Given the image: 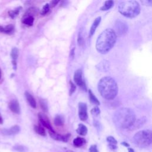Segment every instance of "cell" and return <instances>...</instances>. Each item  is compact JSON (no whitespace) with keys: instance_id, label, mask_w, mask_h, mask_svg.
I'll list each match as a JSON object with an SVG mask.
<instances>
[{"instance_id":"1","label":"cell","mask_w":152,"mask_h":152,"mask_svg":"<svg viewBox=\"0 0 152 152\" xmlns=\"http://www.w3.org/2000/svg\"><path fill=\"white\" fill-rule=\"evenodd\" d=\"M113 122L115 125L123 129L131 128L136 121L134 112L130 108L122 107L113 114Z\"/></svg>"},{"instance_id":"2","label":"cell","mask_w":152,"mask_h":152,"mask_svg":"<svg viewBox=\"0 0 152 152\" xmlns=\"http://www.w3.org/2000/svg\"><path fill=\"white\" fill-rule=\"evenodd\" d=\"M117 39V36L113 30L107 28L101 33L98 36L96 48L97 50L102 53H107L115 45Z\"/></svg>"},{"instance_id":"3","label":"cell","mask_w":152,"mask_h":152,"mask_svg":"<svg viewBox=\"0 0 152 152\" xmlns=\"http://www.w3.org/2000/svg\"><path fill=\"white\" fill-rule=\"evenodd\" d=\"M98 90L102 97L106 100H112L118 94L117 83L110 77H103L99 81Z\"/></svg>"},{"instance_id":"4","label":"cell","mask_w":152,"mask_h":152,"mask_svg":"<svg viewBox=\"0 0 152 152\" xmlns=\"http://www.w3.org/2000/svg\"><path fill=\"white\" fill-rule=\"evenodd\" d=\"M118 11L126 17L134 18L140 14V6L136 1H123L118 5Z\"/></svg>"},{"instance_id":"5","label":"cell","mask_w":152,"mask_h":152,"mask_svg":"<svg viewBox=\"0 0 152 152\" xmlns=\"http://www.w3.org/2000/svg\"><path fill=\"white\" fill-rule=\"evenodd\" d=\"M134 143L140 148H147L152 142V132L150 129L137 132L133 137Z\"/></svg>"},{"instance_id":"6","label":"cell","mask_w":152,"mask_h":152,"mask_svg":"<svg viewBox=\"0 0 152 152\" xmlns=\"http://www.w3.org/2000/svg\"><path fill=\"white\" fill-rule=\"evenodd\" d=\"M115 31H114L116 36L118 34L121 36L126 33L128 30V27L125 22L121 20H116L115 23Z\"/></svg>"},{"instance_id":"7","label":"cell","mask_w":152,"mask_h":152,"mask_svg":"<svg viewBox=\"0 0 152 152\" xmlns=\"http://www.w3.org/2000/svg\"><path fill=\"white\" fill-rule=\"evenodd\" d=\"M74 80L75 83L77 86L82 87L84 90H86V84H85V83L83 78V73H82V71L81 69H78L74 72Z\"/></svg>"},{"instance_id":"8","label":"cell","mask_w":152,"mask_h":152,"mask_svg":"<svg viewBox=\"0 0 152 152\" xmlns=\"http://www.w3.org/2000/svg\"><path fill=\"white\" fill-rule=\"evenodd\" d=\"M78 116L81 121H85L88 119L87 106L84 102L78 103Z\"/></svg>"},{"instance_id":"9","label":"cell","mask_w":152,"mask_h":152,"mask_svg":"<svg viewBox=\"0 0 152 152\" xmlns=\"http://www.w3.org/2000/svg\"><path fill=\"white\" fill-rule=\"evenodd\" d=\"M38 118H39V120L40 122L42 124V125L43 126H44L45 127L48 128L49 130V131H50V132L55 131L53 129V128L51 125L50 122L46 115L40 112L38 113Z\"/></svg>"},{"instance_id":"10","label":"cell","mask_w":152,"mask_h":152,"mask_svg":"<svg viewBox=\"0 0 152 152\" xmlns=\"http://www.w3.org/2000/svg\"><path fill=\"white\" fill-rule=\"evenodd\" d=\"M49 134L52 138H53L55 140L59 141H63V142H67L70 137V134H67L65 135H61L59 134H58L54 132H50L49 131Z\"/></svg>"},{"instance_id":"11","label":"cell","mask_w":152,"mask_h":152,"mask_svg":"<svg viewBox=\"0 0 152 152\" xmlns=\"http://www.w3.org/2000/svg\"><path fill=\"white\" fill-rule=\"evenodd\" d=\"M8 107L13 113L16 114H19L20 113V104L17 99L11 100L8 103Z\"/></svg>"},{"instance_id":"12","label":"cell","mask_w":152,"mask_h":152,"mask_svg":"<svg viewBox=\"0 0 152 152\" xmlns=\"http://www.w3.org/2000/svg\"><path fill=\"white\" fill-rule=\"evenodd\" d=\"M20 131V127L17 125H14L8 129H4L2 130V133L5 135H14L17 134Z\"/></svg>"},{"instance_id":"13","label":"cell","mask_w":152,"mask_h":152,"mask_svg":"<svg viewBox=\"0 0 152 152\" xmlns=\"http://www.w3.org/2000/svg\"><path fill=\"white\" fill-rule=\"evenodd\" d=\"M96 67L100 71L106 72L109 70L110 68V64L108 61L104 59V60H102L99 63H98L96 66Z\"/></svg>"},{"instance_id":"14","label":"cell","mask_w":152,"mask_h":152,"mask_svg":"<svg viewBox=\"0 0 152 152\" xmlns=\"http://www.w3.org/2000/svg\"><path fill=\"white\" fill-rule=\"evenodd\" d=\"M100 21H101V17H98L94 20V21L90 27V31H89V37H91L94 34L97 27L99 26V24L100 23Z\"/></svg>"},{"instance_id":"15","label":"cell","mask_w":152,"mask_h":152,"mask_svg":"<svg viewBox=\"0 0 152 152\" xmlns=\"http://www.w3.org/2000/svg\"><path fill=\"white\" fill-rule=\"evenodd\" d=\"M19 50L17 48H13L11 50V56L12 58V63L14 66V68L15 69L17 67V59L18 56Z\"/></svg>"},{"instance_id":"16","label":"cell","mask_w":152,"mask_h":152,"mask_svg":"<svg viewBox=\"0 0 152 152\" xmlns=\"http://www.w3.org/2000/svg\"><path fill=\"white\" fill-rule=\"evenodd\" d=\"M24 94H25L26 99L28 103L29 104V105L31 107H32L33 108H36V102L34 98L33 97V96L28 91H26Z\"/></svg>"},{"instance_id":"17","label":"cell","mask_w":152,"mask_h":152,"mask_svg":"<svg viewBox=\"0 0 152 152\" xmlns=\"http://www.w3.org/2000/svg\"><path fill=\"white\" fill-rule=\"evenodd\" d=\"M34 18L33 16L25 14L22 19V23L27 26H31L33 24Z\"/></svg>"},{"instance_id":"18","label":"cell","mask_w":152,"mask_h":152,"mask_svg":"<svg viewBox=\"0 0 152 152\" xmlns=\"http://www.w3.org/2000/svg\"><path fill=\"white\" fill-rule=\"evenodd\" d=\"M14 30V26L13 24H8L5 26H0V32L5 34H10Z\"/></svg>"},{"instance_id":"19","label":"cell","mask_w":152,"mask_h":152,"mask_svg":"<svg viewBox=\"0 0 152 152\" xmlns=\"http://www.w3.org/2000/svg\"><path fill=\"white\" fill-rule=\"evenodd\" d=\"M76 131L79 135L84 136L87 134L88 129H87V128L84 124H80L78 126L77 129H76Z\"/></svg>"},{"instance_id":"20","label":"cell","mask_w":152,"mask_h":152,"mask_svg":"<svg viewBox=\"0 0 152 152\" xmlns=\"http://www.w3.org/2000/svg\"><path fill=\"white\" fill-rule=\"evenodd\" d=\"M86 142V140L84 138L81 137H77L73 140V144L76 147H80L83 146Z\"/></svg>"},{"instance_id":"21","label":"cell","mask_w":152,"mask_h":152,"mask_svg":"<svg viewBox=\"0 0 152 152\" xmlns=\"http://www.w3.org/2000/svg\"><path fill=\"white\" fill-rule=\"evenodd\" d=\"M64 124V118L62 116L60 115H57L54 118V124L56 126H61Z\"/></svg>"},{"instance_id":"22","label":"cell","mask_w":152,"mask_h":152,"mask_svg":"<svg viewBox=\"0 0 152 152\" xmlns=\"http://www.w3.org/2000/svg\"><path fill=\"white\" fill-rule=\"evenodd\" d=\"M145 121H146L145 118L142 117V118L138 119V121H135L134 125L132 126V127L131 128H134V129H137V128L141 127V126H142L143 124L145 122Z\"/></svg>"},{"instance_id":"23","label":"cell","mask_w":152,"mask_h":152,"mask_svg":"<svg viewBox=\"0 0 152 152\" xmlns=\"http://www.w3.org/2000/svg\"><path fill=\"white\" fill-rule=\"evenodd\" d=\"M88 95H89V99H90V101L94 104H97V105H99L100 104V102L99 101V100L97 99V97L94 96V94H93V93L92 92V91L91 90H88Z\"/></svg>"},{"instance_id":"24","label":"cell","mask_w":152,"mask_h":152,"mask_svg":"<svg viewBox=\"0 0 152 152\" xmlns=\"http://www.w3.org/2000/svg\"><path fill=\"white\" fill-rule=\"evenodd\" d=\"M114 4V2L113 1H105L103 5L100 8V10L102 11H107L109 9H110Z\"/></svg>"},{"instance_id":"25","label":"cell","mask_w":152,"mask_h":152,"mask_svg":"<svg viewBox=\"0 0 152 152\" xmlns=\"http://www.w3.org/2000/svg\"><path fill=\"white\" fill-rule=\"evenodd\" d=\"M34 131L37 134H39L42 136H45L46 135V131H45V129L43 127H42L41 126L34 125Z\"/></svg>"},{"instance_id":"26","label":"cell","mask_w":152,"mask_h":152,"mask_svg":"<svg viewBox=\"0 0 152 152\" xmlns=\"http://www.w3.org/2000/svg\"><path fill=\"white\" fill-rule=\"evenodd\" d=\"M21 9V7H18L17 8L15 9L14 10H11V11H8V15L9 16L12 18H15L19 14L20 11V10Z\"/></svg>"},{"instance_id":"27","label":"cell","mask_w":152,"mask_h":152,"mask_svg":"<svg viewBox=\"0 0 152 152\" xmlns=\"http://www.w3.org/2000/svg\"><path fill=\"white\" fill-rule=\"evenodd\" d=\"M13 149L18 152H27L28 151L27 147L23 145H15L13 147Z\"/></svg>"},{"instance_id":"28","label":"cell","mask_w":152,"mask_h":152,"mask_svg":"<svg viewBox=\"0 0 152 152\" xmlns=\"http://www.w3.org/2000/svg\"><path fill=\"white\" fill-rule=\"evenodd\" d=\"M39 103H40V106L42 108V109L44 111V112H47L48 111V103L46 102V101L44 99H40L39 100Z\"/></svg>"},{"instance_id":"29","label":"cell","mask_w":152,"mask_h":152,"mask_svg":"<svg viewBox=\"0 0 152 152\" xmlns=\"http://www.w3.org/2000/svg\"><path fill=\"white\" fill-rule=\"evenodd\" d=\"M49 8H50V7H49V4H48V3L46 4L43 6V7L42 8V10H41V12H40L41 15H46V14L49 12Z\"/></svg>"},{"instance_id":"30","label":"cell","mask_w":152,"mask_h":152,"mask_svg":"<svg viewBox=\"0 0 152 152\" xmlns=\"http://www.w3.org/2000/svg\"><path fill=\"white\" fill-rule=\"evenodd\" d=\"M106 141L109 142V144H112V145H116L117 144V141L116 139L113 137L112 136H109L106 138Z\"/></svg>"},{"instance_id":"31","label":"cell","mask_w":152,"mask_h":152,"mask_svg":"<svg viewBox=\"0 0 152 152\" xmlns=\"http://www.w3.org/2000/svg\"><path fill=\"white\" fill-rule=\"evenodd\" d=\"M100 110L99 109V108L97 106H95L91 110V113L93 115V116H97L100 114Z\"/></svg>"},{"instance_id":"32","label":"cell","mask_w":152,"mask_h":152,"mask_svg":"<svg viewBox=\"0 0 152 152\" xmlns=\"http://www.w3.org/2000/svg\"><path fill=\"white\" fill-rule=\"evenodd\" d=\"M69 84H70V89H69V96H71L74 91L76 90V86L73 83V82H72L71 81H69Z\"/></svg>"},{"instance_id":"33","label":"cell","mask_w":152,"mask_h":152,"mask_svg":"<svg viewBox=\"0 0 152 152\" xmlns=\"http://www.w3.org/2000/svg\"><path fill=\"white\" fill-rule=\"evenodd\" d=\"M77 42L79 46H81L83 43V38L82 36L81 31H80L78 35V39H77Z\"/></svg>"},{"instance_id":"34","label":"cell","mask_w":152,"mask_h":152,"mask_svg":"<svg viewBox=\"0 0 152 152\" xmlns=\"http://www.w3.org/2000/svg\"><path fill=\"white\" fill-rule=\"evenodd\" d=\"M89 152H99L97 145L95 144L91 145L89 148Z\"/></svg>"},{"instance_id":"35","label":"cell","mask_w":152,"mask_h":152,"mask_svg":"<svg viewBox=\"0 0 152 152\" xmlns=\"http://www.w3.org/2000/svg\"><path fill=\"white\" fill-rule=\"evenodd\" d=\"M141 3L146 6H151L152 5V1L151 0H144V1H141Z\"/></svg>"},{"instance_id":"36","label":"cell","mask_w":152,"mask_h":152,"mask_svg":"<svg viewBox=\"0 0 152 152\" xmlns=\"http://www.w3.org/2000/svg\"><path fill=\"white\" fill-rule=\"evenodd\" d=\"M58 2H59V1H56V0L50 1V4H49V7H55L58 4Z\"/></svg>"},{"instance_id":"37","label":"cell","mask_w":152,"mask_h":152,"mask_svg":"<svg viewBox=\"0 0 152 152\" xmlns=\"http://www.w3.org/2000/svg\"><path fill=\"white\" fill-rule=\"evenodd\" d=\"M75 48H72L71 50V52H70V55H69V56H70V58H71V59H72L73 58H74V54H75Z\"/></svg>"},{"instance_id":"38","label":"cell","mask_w":152,"mask_h":152,"mask_svg":"<svg viewBox=\"0 0 152 152\" xmlns=\"http://www.w3.org/2000/svg\"><path fill=\"white\" fill-rule=\"evenodd\" d=\"M109 147H110V149L112 150H116L117 148V145H112V144H109Z\"/></svg>"},{"instance_id":"39","label":"cell","mask_w":152,"mask_h":152,"mask_svg":"<svg viewBox=\"0 0 152 152\" xmlns=\"http://www.w3.org/2000/svg\"><path fill=\"white\" fill-rule=\"evenodd\" d=\"M121 144L123 145H124V146H125V147H128L129 146V144H128V143L126 142H121Z\"/></svg>"},{"instance_id":"40","label":"cell","mask_w":152,"mask_h":152,"mask_svg":"<svg viewBox=\"0 0 152 152\" xmlns=\"http://www.w3.org/2000/svg\"><path fill=\"white\" fill-rule=\"evenodd\" d=\"M3 123V119H2V117L0 113V124H2Z\"/></svg>"},{"instance_id":"41","label":"cell","mask_w":152,"mask_h":152,"mask_svg":"<svg viewBox=\"0 0 152 152\" xmlns=\"http://www.w3.org/2000/svg\"><path fill=\"white\" fill-rule=\"evenodd\" d=\"M128 152H135V151H134V150L132 148H128Z\"/></svg>"},{"instance_id":"42","label":"cell","mask_w":152,"mask_h":152,"mask_svg":"<svg viewBox=\"0 0 152 152\" xmlns=\"http://www.w3.org/2000/svg\"><path fill=\"white\" fill-rule=\"evenodd\" d=\"M1 76H2V72H1V69H0V79L1 78Z\"/></svg>"},{"instance_id":"43","label":"cell","mask_w":152,"mask_h":152,"mask_svg":"<svg viewBox=\"0 0 152 152\" xmlns=\"http://www.w3.org/2000/svg\"><path fill=\"white\" fill-rule=\"evenodd\" d=\"M66 152H74L73 151H71V150H67Z\"/></svg>"}]
</instances>
